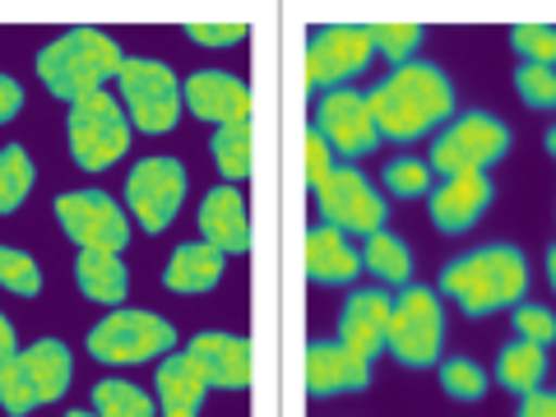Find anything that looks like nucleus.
I'll return each instance as SVG.
<instances>
[{"label":"nucleus","instance_id":"f257e3e1","mask_svg":"<svg viewBox=\"0 0 556 417\" xmlns=\"http://www.w3.org/2000/svg\"><path fill=\"white\" fill-rule=\"evenodd\" d=\"M367 102L380 126V139H394V144L427 139L431 130H441V121L445 126L455 121V84L431 61L394 65L390 79H380L367 93Z\"/></svg>","mask_w":556,"mask_h":417},{"label":"nucleus","instance_id":"f03ea898","mask_svg":"<svg viewBox=\"0 0 556 417\" xmlns=\"http://www.w3.org/2000/svg\"><path fill=\"white\" fill-rule=\"evenodd\" d=\"M529 255L510 247V241H486L478 251H464L445 265L441 292L464 306L468 320L496 316V311H515L529 292Z\"/></svg>","mask_w":556,"mask_h":417},{"label":"nucleus","instance_id":"7ed1b4c3","mask_svg":"<svg viewBox=\"0 0 556 417\" xmlns=\"http://www.w3.org/2000/svg\"><path fill=\"white\" fill-rule=\"evenodd\" d=\"M121 65H126V51L116 47V38L89 24L65 28L61 38H51L38 51V79L47 84L51 98L70 102V108L102 93V84L116 79Z\"/></svg>","mask_w":556,"mask_h":417},{"label":"nucleus","instance_id":"20e7f679","mask_svg":"<svg viewBox=\"0 0 556 417\" xmlns=\"http://www.w3.org/2000/svg\"><path fill=\"white\" fill-rule=\"evenodd\" d=\"M75 380V357L61 339H38L20 348V357L0 371V408L10 417H28L33 408H47L70 390Z\"/></svg>","mask_w":556,"mask_h":417},{"label":"nucleus","instance_id":"39448f33","mask_svg":"<svg viewBox=\"0 0 556 417\" xmlns=\"http://www.w3.org/2000/svg\"><path fill=\"white\" fill-rule=\"evenodd\" d=\"M445 348V306L437 288L408 283L394 298V316H390V343L386 353L408 371H427L441 362Z\"/></svg>","mask_w":556,"mask_h":417},{"label":"nucleus","instance_id":"423d86ee","mask_svg":"<svg viewBox=\"0 0 556 417\" xmlns=\"http://www.w3.org/2000/svg\"><path fill=\"white\" fill-rule=\"evenodd\" d=\"M510 153V126L492 112H464L441 135L431 139L427 163L437 177H459V172H492Z\"/></svg>","mask_w":556,"mask_h":417},{"label":"nucleus","instance_id":"0eeeda50","mask_svg":"<svg viewBox=\"0 0 556 417\" xmlns=\"http://www.w3.org/2000/svg\"><path fill=\"white\" fill-rule=\"evenodd\" d=\"M116 84H121V108H126L130 126H139L144 135H167L172 126H177L186 93H181L177 70H172L167 61L126 56Z\"/></svg>","mask_w":556,"mask_h":417},{"label":"nucleus","instance_id":"6e6552de","mask_svg":"<svg viewBox=\"0 0 556 417\" xmlns=\"http://www.w3.org/2000/svg\"><path fill=\"white\" fill-rule=\"evenodd\" d=\"M380 56L371 28L362 24H320L306 33V89L311 93H334L348 79L367 75L371 61Z\"/></svg>","mask_w":556,"mask_h":417},{"label":"nucleus","instance_id":"1a4fd4ad","mask_svg":"<svg viewBox=\"0 0 556 417\" xmlns=\"http://www.w3.org/2000/svg\"><path fill=\"white\" fill-rule=\"evenodd\" d=\"M65 135H70V153H75V163L84 172H108L130 149V116L121 108V98L102 89L70 108Z\"/></svg>","mask_w":556,"mask_h":417},{"label":"nucleus","instance_id":"9d476101","mask_svg":"<svg viewBox=\"0 0 556 417\" xmlns=\"http://www.w3.org/2000/svg\"><path fill=\"white\" fill-rule=\"evenodd\" d=\"M177 343L172 320L153 316V311H108L93 329H89V357L108 362V367H135V362H153L167 357Z\"/></svg>","mask_w":556,"mask_h":417},{"label":"nucleus","instance_id":"9b49d317","mask_svg":"<svg viewBox=\"0 0 556 417\" xmlns=\"http://www.w3.org/2000/svg\"><path fill=\"white\" fill-rule=\"evenodd\" d=\"M186 190H190V172L181 167V159H172V153L139 159L126 177V214L149 237H159L172 228V218L181 214Z\"/></svg>","mask_w":556,"mask_h":417},{"label":"nucleus","instance_id":"f8f14e48","mask_svg":"<svg viewBox=\"0 0 556 417\" xmlns=\"http://www.w3.org/2000/svg\"><path fill=\"white\" fill-rule=\"evenodd\" d=\"M51 214H56L61 232L75 241L79 251L121 255L130 241V214L108 190H65V195H56V204H51Z\"/></svg>","mask_w":556,"mask_h":417},{"label":"nucleus","instance_id":"ddd939ff","mask_svg":"<svg viewBox=\"0 0 556 417\" xmlns=\"http://www.w3.org/2000/svg\"><path fill=\"white\" fill-rule=\"evenodd\" d=\"M316 204H320V223H329V228H339L348 237H362V241L371 232H386V218H390V200L353 163H339L334 177L316 190Z\"/></svg>","mask_w":556,"mask_h":417},{"label":"nucleus","instance_id":"4468645a","mask_svg":"<svg viewBox=\"0 0 556 417\" xmlns=\"http://www.w3.org/2000/svg\"><path fill=\"white\" fill-rule=\"evenodd\" d=\"M311 130L325 135V144L339 153V159H367L380 144V126L371 116L367 93L357 89H334L316 98V112H311Z\"/></svg>","mask_w":556,"mask_h":417},{"label":"nucleus","instance_id":"2eb2a0df","mask_svg":"<svg viewBox=\"0 0 556 417\" xmlns=\"http://www.w3.org/2000/svg\"><path fill=\"white\" fill-rule=\"evenodd\" d=\"M492 204H496L492 172H459V177H441V186L427 195V218L437 223L445 237H459L473 228Z\"/></svg>","mask_w":556,"mask_h":417},{"label":"nucleus","instance_id":"dca6fc26","mask_svg":"<svg viewBox=\"0 0 556 417\" xmlns=\"http://www.w3.org/2000/svg\"><path fill=\"white\" fill-rule=\"evenodd\" d=\"M390 316H394V298L386 288L348 292V302L339 311V343L353 348L362 362H376L390 343Z\"/></svg>","mask_w":556,"mask_h":417},{"label":"nucleus","instance_id":"f3484780","mask_svg":"<svg viewBox=\"0 0 556 417\" xmlns=\"http://www.w3.org/2000/svg\"><path fill=\"white\" fill-rule=\"evenodd\" d=\"M362 390H371V362H362L339 339L306 343V394L339 399V394H362Z\"/></svg>","mask_w":556,"mask_h":417},{"label":"nucleus","instance_id":"a211bd4d","mask_svg":"<svg viewBox=\"0 0 556 417\" xmlns=\"http://www.w3.org/2000/svg\"><path fill=\"white\" fill-rule=\"evenodd\" d=\"M186 112L208 126H232V121H251V89L241 84L232 70H195L186 84Z\"/></svg>","mask_w":556,"mask_h":417},{"label":"nucleus","instance_id":"6ab92c4d","mask_svg":"<svg viewBox=\"0 0 556 417\" xmlns=\"http://www.w3.org/2000/svg\"><path fill=\"white\" fill-rule=\"evenodd\" d=\"M186 353L200 362L208 386L214 390H232L241 394L251 386V343L241 334H228V329H204L186 343Z\"/></svg>","mask_w":556,"mask_h":417},{"label":"nucleus","instance_id":"aec40b11","mask_svg":"<svg viewBox=\"0 0 556 417\" xmlns=\"http://www.w3.org/2000/svg\"><path fill=\"white\" fill-rule=\"evenodd\" d=\"M200 241L218 247L223 255H247L251 251V214H247V195L237 186H214L200 200Z\"/></svg>","mask_w":556,"mask_h":417},{"label":"nucleus","instance_id":"412c9836","mask_svg":"<svg viewBox=\"0 0 556 417\" xmlns=\"http://www.w3.org/2000/svg\"><path fill=\"white\" fill-rule=\"evenodd\" d=\"M159 408L163 417H200V404H204V394L214 390L208 386V376L204 367L190 353H167L159 362Z\"/></svg>","mask_w":556,"mask_h":417},{"label":"nucleus","instance_id":"4be33fe9","mask_svg":"<svg viewBox=\"0 0 556 417\" xmlns=\"http://www.w3.org/2000/svg\"><path fill=\"white\" fill-rule=\"evenodd\" d=\"M223 265H228V255L218 247H208V241H181V247L167 255L163 288L181 292V298H200V292H214L223 283Z\"/></svg>","mask_w":556,"mask_h":417},{"label":"nucleus","instance_id":"5701e85b","mask_svg":"<svg viewBox=\"0 0 556 417\" xmlns=\"http://www.w3.org/2000/svg\"><path fill=\"white\" fill-rule=\"evenodd\" d=\"M362 274V251L348 247V232L329 228V223H316L306 232V278L311 283H329L343 288Z\"/></svg>","mask_w":556,"mask_h":417},{"label":"nucleus","instance_id":"b1692460","mask_svg":"<svg viewBox=\"0 0 556 417\" xmlns=\"http://www.w3.org/2000/svg\"><path fill=\"white\" fill-rule=\"evenodd\" d=\"M75 283L89 302L98 306H121L130 298V269L121 255H108V251H79L75 260Z\"/></svg>","mask_w":556,"mask_h":417},{"label":"nucleus","instance_id":"393cba45","mask_svg":"<svg viewBox=\"0 0 556 417\" xmlns=\"http://www.w3.org/2000/svg\"><path fill=\"white\" fill-rule=\"evenodd\" d=\"M496 386L515 394V399H529L543 390V380H547V348H538L529 339H515L501 348V357H496Z\"/></svg>","mask_w":556,"mask_h":417},{"label":"nucleus","instance_id":"a878e982","mask_svg":"<svg viewBox=\"0 0 556 417\" xmlns=\"http://www.w3.org/2000/svg\"><path fill=\"white\" fill-rule=\"evenodd\" d=\"M362 269L376 274L380 283H394V288H408L413 283V251L404 237L394 232H371L362 241Z\"/></svg>","mask_w":556,"mask_h":417},{"label":"nucleus","instance_id":"bb28decb","mask_svg":"<svg viewBox=\"0 0 556 417\" xmlns=\"http://www.w3.org/2000/svg\"><path fill=\"white\" fill-rule=\"evenodd\" d=\"M208 153H214V167L228 177V186L251 177V121H232V126H218L208 135Z\"/></svg>","mask_w":556,"mask_h":417},{"label":"nucleus","instance_id":"cd10ccee","mask_svg":"<svg viewBox=\"0 0 556 417\" xmlns=\"http://www.w3.org/2000/svg\"><path fill=\"white\" fill-rule=\"evenodd\" d=\"M38 167H33L24 144H5L0 149V214H20V204L33 195Z\"/></svg>","mask_w":556,"mask_h":417},{"label":"nucleus","instance_id":"c85d7f7f","mask_svg":"<svg viewBox=\"0 0 556 417\" xmlns=\"http://www.w3.org/2000/svg\"><path fill=\"white\" fill-rule=\"evenodd\" d=\"M93 413L98 417H153L159 404L130 380H98L93 386Z\"/></svg>","mask_w":556,"mask_h":417},{"label":"nucleus","instance_id":"c756f323","mask_svg":"<svg viewBox=\"0 0 556 417\" xmlns=\"http://www.w3.org/2000/svg\"><path fill=\"white\" fill-rule=\"evenodd\" d=\"M441 390L455 399V404H482L486 390H492V376H486L473 357H445L441 362Z\"/></svg>","mask_w":556,"mask_h":417},{"label":"nucleus","instance_id":"7c9ffc66","mask_svg":"<svg viewBox=\"0 0 556 417\" xmlns=\"http://www.w3.org/2000/svg\"><path fill=\"white\" fill-rule=\"evenodd\" d=\"M386 190L399 200H427L437 190V167L427 159H390L386 163Z\"/></svg>","mask_w":556,"mask_h":417},{"label":"nucleus","instance_id":"2f4dec72","mask_svg":"<svg viewBox=\"0 0 556 417\" xmlns=\"http://www.w3.org/2000/svg\"><path fill=\"white\" fill-rule=\"evenodd\" d=\"M0 288L14 292V298H38L42 292V269L38 260L20 247H0Z\"/></svg>","mask_w":556,"mask_h":417},{"label":"nucleus","instance_id":"473e14b6","mask_svg":"<svg viewBox=\"0 0 556 417\" xmlns=\"http://www.w3.org/2000/svg\"><path fill=\"white\" fill-rule=\"evenodd\" d=\"M515 93L533 112H556V70L552 65H519L515 70Z\"/></svg>","mask_w":556,"mask_h":417},{"label":"nucleus","instance_id":"72a5a7b5","mask_svg":"<svg viewBox=\"0 0 556 417\" xmlns=\"http://www.w3.org/2000/svg\"><path fill=\"white\" fill-rule=\"evenodd\" d=\"M371 38H376V51L394 65H408L417 61V47H422V24H371Z\"/></svg>","mask_w":556,"mask_h":417},{"label":"nucleus","instance_id":"f704fd0d","mask_svg":"<svg viewBox=\"0 0 556 417\" xmlns=\"http://www.w3.org/2000/svg\"><path fill=\"white\" fill-rule=\"evenodd\" d=\"M510 47L529 65H552L556 70V28L552 24H515L510 28Z\"/></svg>","mask_w":556,"mask_h":417},{"label":"nucleus","instance_id":"c9c22d12","mask_svg":"<svg viewBox=\"0 0 556 417\" xmlns=\"http://www.w3.org/2000/svg\"><path fill=\"white\" fill-rule=\"evenodd\" d=\"M510 320H515V334L519 339H529L538 348H552L556 343V311L552 306H533V302H519L510 311Z\"/></svg>","mask_w":556,"mask_h":417},{"label":"nucleus","instance_id":"e433bc0d","mask_svg":"<svg viewBox=\"0 0 556 417\" xmlns=\"http://www.w3.org/2000/svg\"><path fill=\"white\" fill-rule=\"evenodd\" d=\"M334 172H339V153L325 144L320 130H306V181H311V190H320Z\"/></svg>","mask_w":556,"mask_h":417},{"label":"nucleus","instance_id":"4c0bfd02","mask_svg":"<svg viewBox=\"0 0 556 417\" xmlns=\"http://www.w3.org/2000/svg\"><path fill=\"white\" fill-rule=\"evenodd\" d=\"M186 38L200 47H237L247 38V24H186Z\"/></svg>","mask_w":556,"mask_h":417},{"label":"nucleus","instance_id":"58836bf2","mask_svg":"<svg viewBox=\"0 0 556 417\" xmlns=\"http://www.w3.org/2000/svg\"><path fill=\"white\" fill-rule=\"evenodd\" d=\"M20 112H24V89L5 75V70H0V126H5V121H14Z\"/></svg>","mask_w":556,"mask_h":417},{"label":"nucleus","instance_id":"ea45409f","mask_svg":"<svg viewBox=\"0 0 556 417\" xmlns=\"http://www.w3.org/2000/svg\"><path fill=\"white\" fill-rule=\"evenodd\" d=\"M515 417H556V390H538L529 399H519V413Z\"/></svg>","mask_w":556,"mask_h":417},{"label":"nucleus","instance_id":"a19ab883","mask_svg":"<svg viewBox=\"0 0 556 417\" xmlns=\"http://www.w3.org/2000/svg\"><path fill=\"white\" fill-rule=\"evenodd\" d=\"M14 357H20V339H14V325L0 316V371H5Z\"/></svg>","mask_w":556,"mask_h":417},{"label":"nucleus","instance_id":"79ce46f5","mask_svg":"<svg viewBox=\"0 0 556 417\" xmlns=\"http://www.w3.org/2000/svg\"><path fill=\"white\" fill-rule=\"evenodd\" d=\"M547 283H552V292H556V247H547Z\"/></svg>","mask_w":556,"mask_h":417},{"label":"nucleus","instance_id":"37998d69","mask_svg":"<svg viewBox=\"0 0 556 417\" xmlns=\"http://www.w3.org/2000/svg\"><path fill=\"white\" fill-rule=\"evenodd\" d=\"M543 149H547V153H552V159H556V126H552V130L543 135Z\"/></svg>","mask_w":556,"mask_h":417},{"label":"nucleus","instance_id":"c03bdc74","mask_svg":"<svg viewBox=\"0 0 556 417\" xmlns=\"http://www.w3.org/2000/svg\"><path fill=\"white\" fill-rule=\"evenodd\" d=\"M70 417H98V413H70Z\"/></svg>","mask_w":556,"mask_h":417}]
</instances>
